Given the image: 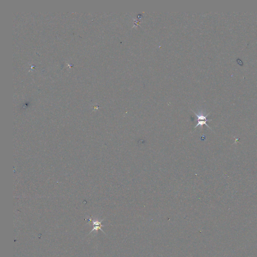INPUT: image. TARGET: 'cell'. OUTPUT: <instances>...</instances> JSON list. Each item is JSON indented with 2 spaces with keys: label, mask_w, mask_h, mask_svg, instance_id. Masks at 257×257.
Returning a JSON list of instances; mask_svg holds the SVG:
<instances>
[{
  "label": "cell",
  "mask_w": 257,
  "mask_h": 257,
  "mask_svg": "<svg viewBox=\"0 0 257 257\" xmlns=\"http://www.w3.org/2000/svg\"><path fill=\"white\" fill-rule=\"evenodd\" d=\"M193 113H194V114L196 115V117H197V124L196 125V126L194 127V129H195V128H197V127H198V126H201V127H202V126L203 125H206L208 128H210L211 129V128L208 126V125L206 123V122H207V121H212V120H208V119H207V117L208 116V115L210 114H207L206 116H204V115H199V114H196L195 112H194V111H193Z\"/></svg>",
  "instance_id": "1"
}]
</instances>
